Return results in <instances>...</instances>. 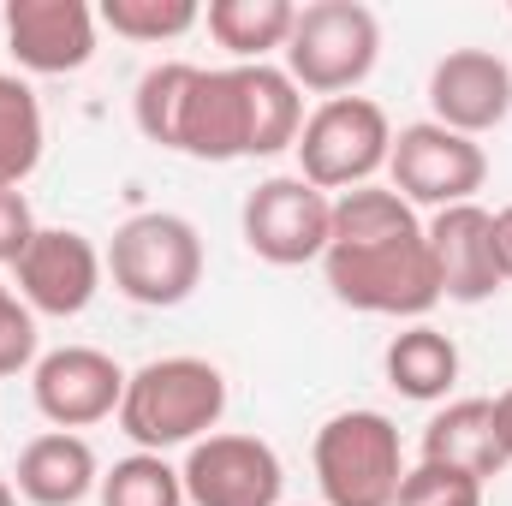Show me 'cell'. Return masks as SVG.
<instances>
[{"label":"cell","mask_w":512,"mask_h":506,"mask_svg":"<svg viewBox=\"0 0 512 506\" xmlns=\"http://www.w3.org/2000/svg\"><path fill=\"white\" fill-rule=\"evenodd\" d=\"M304 131V90L286 78V66H197V84L185 96L179 155L191 161H256L292 149Z\"/></svg>","instance_id":"6da1fadb"},{"label":"cell","mask_w":512,"mask_h":506,"mask_svg":"<svg viewBox=\"0 0 512 506\" xmlns=\"http://www.w3.org/2000/svg\"><path fill=\"white\" fill-rule=\"evenodd\" d=\"M120 429L137 453H167V447H197L203 435L221 429L227 417V376L209 358H155L126 376L120 399Z\"/></svg>","instance_id":"7a4b0ae2"},{"label":"cell","mask_w":512,"mask_h":506,"mask_svg":"<svg viewBox=\"0 0 512 506\" xmlns=\"http://www.w3.org/2000/svg\"><path fill=\"white\" fill-rule=\"evenodd\" d=\"M328 292L364 316H393V322H423L441 304V274L423 227L376 239V245H328L322 256Z\"/></svg>","instance_id":"3957f363"},{"label":"cell","mask_w":512,"mask_h":506,"mask_svg":"<svg viewBox=\"0 0 512 506\" xmlns=\"http://www.w3.org/2000/svg\"><path fill=\"white\" fill-rule=\"evenodd\" d=\"M382 60V18L364 0H310L286 36V78L322 102L352 96Z\"/></svg>","instance_id":"277c9868"},{"label":"cell","mask_w":512,"mask_h":506,"mask_svg":"<svg viewBox=\"0 0 512 506\" xmlns=\"http://www.w3.org/2000/svg\"><path fill=\"white\" fill-rule=\"evenodd\" d=\"M310 465H316V489L328 506H393L399 483H405L399 429H393V417L370 411V405L334 411L316 429Z\"/></svg>","instance_id":"5b68a950"},{"label":"cell","mask_w":512,"mask_h":506,"mask_svg":"<svg viewBox=\"0 0 512 506\" xmlns=\"http://www.w3.org/2000/svg\"><path fill=\"white\" fill-rule=\"evenodd\" d=\"M108 274L143 310H173L203 286V233L173 215V209H149L131 215L126 227H114L108 245Z\"/></svg>","instance_id":"8992f818"},{"label":"cell","mask_w":512,"mask_h":506,"mask_svg":"<svg viewBox=\"0 0 512 506\" xmlns=\"http://www.w3.org/2000/svg\"><path fill=\"white\" fill-rule=\"evenodd\" d=\"M292 149H298V179H310L316 191H358V185H376V173L387 167L393 126L382 102L334 96L304 120Z\"/></svg>","instance_id":"52a82bcc"},{"label":"cell","mask_w":512,"mask_h":506,"mask_svg":"<svg viewBox=\"0 0 512 506\" xmlns=\"http://www.w3.org/2000/svg\"><path fill=\"white\" fill-rule=\"evenodd\" d=\"M387 173H393V191L411 209L441 215V209L477 203V191L489 185V155H483L477 137H459V131L435 126V120H417V126L393 131Z\"/></svg>","instance_id":"ba28073f"},{"label":"cell","mask_w":512,"mask_h":506,"mask_svg":"<svg viewBox=\"0 0 512 506\" xmlns=\"http://www.w3.org/2000/svg\"><path fill=\"white\" fill-rule=\"evenodd\" d=\"M239 233H245L251 256L274 262V268L322 262L328 256V233H334V197L316 191L298 173H274V179H262L245 197Z\"/></svg>","instance_id":"9c48e42d"},{"label":"cell","mask_w":512,"mask_h":506,"mask_svg":"<svg viewBox=\"0 0 512 506\" xmlns=\"http://www.w3.org/2000/svg\"><path fill=\"white\" fill-rule=\"evenodd\" d=\"M185 506H280L286 465L262 435H203L185 465Z\"/></svg>","instance_id":"30bf717a"},{"label":"cell","mask_w":512,"mask_h":506,"mask_svg":"<svg viewBox=\"0 0 512 506\" xmlns=\"http://www.w3.org/2000/svg\"><path fill=\"white\" fill-rule=\"evenodd\" d=\"M12 274H18V298L36 316H60L66 322V316H84L96 304L108 256L96 251L84 233H72V227H36V239L12 262Z\"/></svg>","instance_id":"8fae6325"},{"label":"cell","mask_w":512,"mask_h":506,"mask_svg":"<svg viewBox=\"0 0 512 506\" xmlns=\"http://www.w3.org/2000/svg\"><path fill=\"white\" fill-rule=\"evenodd\" d=\"M30 399H36V411L54 423V429H90V423H102V417H114L120 411V399H126V370L108 358V352H96V346H60V352H48V358H36V370H30Z\"/></svg>","instance_id":"7c38bea8"},{"label":"cell","mask_w":512,"mask_h":506,"mask_svg":"<svg viewBox=\"0 0 512 506\" xmlns=\"http://www.w3.org/2000/svg\"><path fill=\"white\" fill-rule=\"evenodd\" d=\"M96 24L102 18L84 0H6V12H0L12 60L42 78L84 72L96 60Z\"/></svg>","instance_id":"4fadbf2b"},{"label":"cell","mask_w":512,"mask_h":506,"mask_svg":"<svg viewBox=\"0 0 512 506\" xmlns=\"http://www.w3.org/2000/svg\"><path fill=\"white\" fill-rule=\"evenodd\" d=\"M512 114V66L489 48H447L429 72V120L483 137Z\"/></svg>","instance_id":"5bb4252c"},{"label":"cell","mask_w":512,"mask_h":506,"mask_svg":"<svg viewBox=\"0 0 512 506\" xmlns=\"http://www.w3.org/2000/svg\"><path fill=\"white\" fill-rule=\"evenodd\" d=\"M423 239H429L435 274H441V298H453V304H489L507 286L501 268H495V227H489L483 203L441 209L423 227Z\"/></svg>","instance_id":"9a60e30c"},{"label":"cell","mask_w":512,"mask_h":506,"mask_svg":"<svg viewBox=\"0 0 512 506\" xmlns=\"http://www.w3.org/2000/svg\"><path fill=\"white\" fill-rule=\"evenodd\" d=\"M18 495L30 506H78L102 489V465L96 447L72 429H48L18 453Z\"/></svg>","instance_id":"2e32d148"},{"label":"cell","mask_w":512,"mask_h":506,"mask_svg":"<svg viewBox=\"0 0 512 506\" xmlns=\"http://www.w3.org/2000/svg\"><path fill=\"white\" fill-rule=\"evenodd\" d=\"M423 459L453 465L477 483L501 477L512 459L501 447V429H495V399H453L447 411H435L429 429H423Z\"/></svg>","instance_id":"e0dca14e"},{"label":"cell","mask_w":512,"mask_h":506,"mask_svg":"<svg viewBox=\"0 0 512 506\" xmlns=\"http://www.w3.org/2000/svg\"><path fill=\"white\" fill-rule=\"evenodd\" d=\"M382 370H387V387L393 393H405L417 405H435L459 381V346H453V334H441L429 322H411V328H399L387 340Z\"/></svg>","instance_id":"ac0fdd59"},{"label":"cell","mask_w":512,"mask_h":506,"mask_svg":"<svg viewBox=\"0 0 512 506\" xmlns=\"http://www.w3.org/2000/svg\"><path fill=\"white\" fill-rule=\"evenodd\" d=\"M209 36L239 60V66H268V54H286V36L298 24L292 0H209L203 12Z\"/></svg>","instance_id":"d6986e66"},{"label":"cell","mask_w":512,"mask_h":506,"mask_svg":"<svg viewBox=\"0 0 512 506\" xmlns=\"http://www.w3.org/2000/svg\"><path fill=\"white\" fill-rule=\"evenodd\" d=\"M42 102L18 72H0V191H18L42 167Z\"/></svg>","instance_id":"ffe728a7"},{"label":"cell","mask_w":512,"mask_h":506,"mask_svg":"<svg viewBox=\"0 0 512 506\" xmlns=\"http://www.w3.org/2000/svg\"><path fill=\"white\" fill-rule=\"evenodd\" d=\"M411 227H423V221H417V209L393 185H358V191L334 197V233H328V245H376V239H399Z\"/></svg>","instance_id":"44dd1931"},{"label":"cell","mask_w":512,"mask_h":506,"mask_svg":"<svg viewBox=\"0 0 512 506\" xmlns=\"http://www.w3.org/2000/svg\"><path fill=\"white\" fill-rule=\"evenodd\" d=\"M197 84V66L185 60H161L137 78V96H131V120L137 131L155 143V149H179V120H185V96Z\"/></svg>","instance_id":"7402d4cb"},{"label":"cell","mask_w":512,"mask_h":506,"mask_svg":"<svg viewBox=\"0 0 512 506\" xmlns=\"http://www.w3.org/2000/svg\"><path fill=\"white\" fill-rule=\"evenodd\" d=\"M102 506H185V477L167 465V453H131L114 471H102Z\"/></svg>","instance_id":"603a6c76"},{"label":"cell","mask_w":512,"mask_h":506,"mask_svg":"<svg viewBox=\"0 0 512 506\" xmlns=\"http://www.w3.org/2000/svg\"><path fill=\"white\" fill-rule=\"evenodd\" d=\"M96 18L126 42H173L203 24V6L197 0H102Z\"/></svg>","instance_id":"cb8c5ba5"},{"label":"cell","mask_w":512,"mask_h":506,"mask_svg":"<svg viewBox=\"0 0 512 506\" xmlns=\"http://www.w3.org/2000/svg\"><path fill=\"white\" fill-rule=\"evenodd\" d=\"M393 506H483V483L453 471V465H429L417 459L399 483V501Z\"/></svg>","instance_id":"d4e9b609"},{"label":"cell","mask_w":512,"mask_h":506,"mask_svg":"<svg viewBox=\"0 0 512 506\" xmlns=\"http://www.w3.org/2000/svg\"><path fill=\"white\" fill-rule=\"evenodd\" d=\"M18 370H36V310L0 280V381Z\"/></svg>","instance_id":"484cf974"},{"label":"cell","mask_w":512,"mask_h":506,"mask_svg":"<svg viewBox=\"0 0 512 506\" xmlns=\"http://www.w3.org/2000/svg\"><path fill=\"white\" fill-rule=\"evenodd\" d=\"M30 239H36V215L24 203V191H0V262L12 268Z\"/></svg>","instance_id":"4316f807"},{"label":"cell","mask_w":512,"mask_h":506,"mask_svg":"<svg viewBox=\"0 0 512 506\" xmlns=\"http://www.w3.org/2000/svg\"><path fill=\"white\" fill-rule=\"evenodd\" d=\"M489 227H495V268H501V280H512V203L489 215Z\"/></svg>","instance_id":"83f0119b"},{"label":"cell","mask_w":512,"mask_h":506,"mask_svg":"<svg viewBox=\"0 0 512 506\" xmlns=\"http://www.w3.org/2000/svg\"><path fill=\"white\" fill-rule=\"evenodd\" d=\"M495 429H501V447H507V459H512V387L495 399Z\"/></svg>","instance_id":"f1b7e54d"},{"label":"cell","mask_w":512,"mask_h":506,"mask_svg":"<svg viewBox=\"0 0 512 506\" xmlns=\"http://www.w3.org/2000/svg\"><path fill=\"white\" fill-rule=\"evenodd\" d=\"M0 506H18V489H12L6 477H0Z\"/></svg>","instance_id":"f546056e"}]
</instances>
